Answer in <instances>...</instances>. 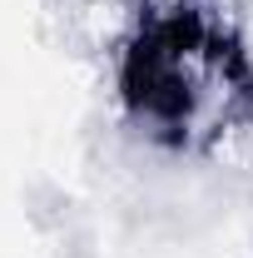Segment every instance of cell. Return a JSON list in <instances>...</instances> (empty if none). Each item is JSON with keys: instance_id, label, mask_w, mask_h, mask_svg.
<instances>
[{"instance_id": "6da1fadb", "label": "cell", "mask_w": 253, "mask_h": 258, "mask_svg": "<svg viewBox=\"0 0 253 258\" xmlns=\"http://www.w3.org/2000/svg\"><path fill=\"white\" fill-rule=\"evenodd\" d=\"M25 214H30V224L45 228V233L70 228V194L55 189V184H30V189H25Z\"/></svg>"}]
</instances>
